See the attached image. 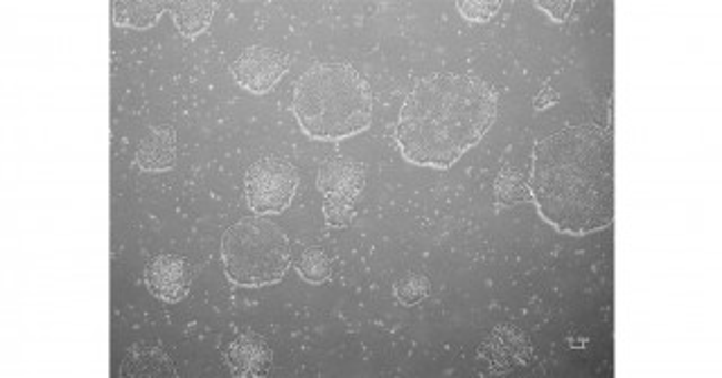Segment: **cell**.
I'll return each mask as SVG.
<instances>
[{
  "label": "cell",
  "instance_id": "obj_1",
  "mask_svg": "<svg viewBox=\"0 0 722 378\" xmlns=\"http://www.w3.org/2000/svg\"><path fill=\"white\" fill-rule=\"evenodd\" d=\"M529 192L555 231L583 237L614 221V137L596 124L564 126L533 149Z\"/></svg>",
  "mask_w": 722,
  "mask_h": 378
},
{
  "label": "cell",
  "instance_id": "obj_2",
  "mask_svg": "<svg viewBox=\"0 0 722 378\" xmlns=\"http://www.w3.org/2000/svg\"><path fill=\"white\" fill-rule=\"evenodd\" d=\"M497 93L477 74L439 72L407 95L395 126L402 156L418 167L450 170L494 124Z\"/></svg>",
  "mask_w": 722,
  "mask_h": 378
},
{
  "label": "cell",
  "instance_id": "obj_3",
  "mask_svg": "<svg viewBox=\"0 0 722 378\" xmlns=\"http://www.w3.org/2000/svg\"><path fill=\"white\" fill-rule=\"evenodd\" d=\"M292 109L310 137L343 140L371 126L373 91L350 63H319L299 80Z\"/></svg>",
  "mask_w": 722,
  "mask_h": 378
},
{
  "label": "cell",
  "instance_id": "obj_4",
  "mask_svg": "<svg viewBox=\"0 0 722 378\" xmlns=\"http://www.w3.org/2000/svg\"><path fill=\"white\" fill-rule=\"evenodd\" d=\"M222 262L227 277L244 288H260L284 277L292 264V244L275 223L249 216L224 233Z\"/></svg>",
  "mask_w": 722,
  "mask_h": 378
},
{
  "label": "cell",
  "instance_id": "obj_5",
  "mask_svg": "<svg viewBox=\"0 0 722 378\" xmlns=\"http://www.w3.org/2000/svg\"><path fill=\"white\" fill-rule=\"evenodd\" d=\"M297 187L299 172L284 159L267 156L247 170V201L258 216L284 212L294 201Z\"/></svg>",
  "mask_w": 722,
  "mask_h": 378
},
{
  "label": "cell",
  "instance_id": "obj_6",
  "mask_svg": "<svg viewBox=\"0 0 722 378\" xmlns=\"http://www.w3.org/2000/svg\"><path fill=\"white\" fill-rule=\"evenodd\" d=\"M289 70V59L284 52L267 45L247 48L233 63L235 82L249 93H269Z\"/></svg>",
  "mask_w": 722,
  "mask_h": 378
},
{
  "label": "cell",
  "instance_id": "obj_7",
  "mask_svg": "<svg viewBox=\"0 0 722 378\" xmlns=\"http://www.w3.org/2000/svg\"><path fill=\"white\" fill-rule=\"evenodd\" d=\"M144 286L157 299L172 305V302L188 297L192 286V268L183 257L159 255L144 268Z\"/></svg>",
  "mask_w": 722,
  "mask_h": 378
},
{
  "label": "cell",
  "instance_id": "obj_8",
  "mask_svg": "<svg viewBox=\"0 0 722 378\" xmlns=\"http://www.w3.org/2000/svg\"><path fill=\"white\" fill-rule=\"evenodd\" d=\"M227 365L233 376L240 378H264L273 367V351L269 343L255 334L244 331L227 349Z\"/></svg>",
  "mask_w": 722,
  "mask_h": 378
},
{
  "label": "cell",
  "instance_id": "obj_9",
  "mask_svg": "<svg viewBox=\"0 0 722 378\" xmlns=\"http://www.w3.org/2000/svg\"><path fill=\"white\" fill-rule=\"evenodd\" d=\"M481 360H488L490 374L513 371L518 365H527L531 358L529 338L515 327H499L490 340L481 347Z\"/></svg>",
  "mask_w": 722,
  "mask_h": 378
},
{
  "label": "cell",
  "instance_id": "obj_10",
  "mask_svg": "<svg viewBox=\"0 0 722 378\" xmlns=\"http://www.w3.org/2000/svg\"><path fill=\"white\" fill-rule=\"evenodd\" d=\"M177 163V133L172 126H154L136 149V165L142 172H168Z\"/></svg>",
  "mask_w": 722,
  "mask_h": 378
},
{
  "label": "cell",
  "instance_id": "obj_11",
  "mask_svg": "<svg viewBox=\"0 0 722 378\" xmlns=\"http://www.w3.org/2000/svg\"><path fill=\"white\" fill-rule=\"evenodd\" d=\"M367 185V167L343 161V159H332L321 165L317 187L323 194H345L357 198Z\"/></svg>",
  "mask_w": 722,
  "mask_h": 378
},
{
  "label": "cell",
  "instance_id": "obj_12",
  "mask_svg": "<svg viewBox=\"0 0 722 378\" xmlns=\"http://www.w3.org/2000/svg\"><path fill=\"white\" fill-rule=\"evenodd\" d=\"M120 376H131V378H174L177 369L172 358L161 349L152 345H133L129 347L122 365H120Z\"/></svg>",
  "mask_w": 722,
  "mask_h": 378
},
{
  "label": "cell",
  "instance_id": "obj_13",
  "mask_svg": "<svg viewBox=\"0 0 722 378\" xmlns=\"http://www.w3.org/2000/svg\"><path fill=\"white\" fill-rule=\"evenodd\" d=\"M166 10L168 3H154V0H113L111 3L113 23L133 30L152 28Z\"/></svg>",
  "mask_w": 722,
  "mask_h": 378
},
{
  "label": "cell",
  "instance_id": "obj_14",
  "mask_svg": "<svg viewBox=\"0 0 722 378\" xmlns=\"http://www.w3.org/2000/svg\"><path fill=\"white\" fill-rule=\"evenodd\" d=\"M168 10L179 32L188 39H194L208 30L217 3H210V0H183V3H168Z\"/></svg>",
  "mask_w": 722,
  "mask_h": 378
},
{
  "label": "cell",
  "instance_id": "obj_15",
  "mask_svg": "<svg viewBox=\"0 0 722 378\" xmlns=\"http://www.w3.org/2000/svg\"><path fill=\"white\" fill-rule=\"evenodd\" d=\"M529 183H524L522 174L513 167H505L499 172L494 181V203L497 207H511L522 203L529 196Z\"/></svg>",
  "mask_w": 722,
  "mask_h": 378
},
{
  "label": "cell",
  "instance_id": "obj_16",
  "mask_svg": "<svg viewBox=\"0 0 722 378\" xmlns=\"http://www.w3.org/2000/svg\"><path fill=\"white\" fill-rule=\"evenodd\" d=\"M301 279L308 284H325L332 277V262L321 248H308L294 262Z\"/></svg>",
  "mask_w": 722,
  "mask_h": 378
},
{
  "label": "cell",
  "instance_id": "obj_17",
  "mask_svg": "<svg viewBox=\"0 0 722 378\" xmlns=\"http://www.w3.org/2000/svg\"><path fill=\"white\" fill-rule=\"evenodd\" d=\"M323 214L332 228H348L354 218V198L345 194H325Z\"/></svg>",
  "mask_w": 722,
  "mask_h": 378
},
{
  "label": "cell",
  "instance_id": "obj_18",
  "mask_svg": "<svg viewBox=\"0 0 722 378\" xmlns=\"http://www.w3.org/2000/svg\"><path fill=\"white\" fill-rule=\"evenodd\" d=\"M429 279L424 275H404L402 279L395 282V295L402 302L404 307H415L429 295Z\"/></svg>",
  "mask_w": 722,
  "mask_h": 378
},
{
  "label": "cell",
  "instance_id": "obj_19",
  "mask_svg": "<svg viewBox=\"0 0 722 378\" xmlns=\"http://www.w3.org/2000/svg\"><path fill=\"white\" fill-rule=\"evenodd\" d=\"M457 8L463 19H468L472 23H485L488 19H492L497 14L501 3L499 0H492V3H488V0H459Z\"/></svg>",
  "mask_w": 722,
  "mask_h": 378
},
{
  "label": "cell",
  "instance_id": "obj_20",
  "mask_svg": "<svg viewBox=\"0 0 722 378\" xmlns=\"http://www.w3.org/2000/svg\"><path fill=\"white\" fill-rule=\"evenodd\" d=\"M540 10H544L555 23H562V21H566V17H569V12H571V8H573V3H571V0H564V3H558V0H555V3H551V0H538V3H535Z\"/></svg>",
  "mask_w": 722,
  "mask_h": 378
},
{
  "label": "cell",
  "instance_id": "obj_21",
  "mask_svg": "<svg viewBox=\"0 0 722 378\" xmlns=\"http://www.w3.org/2000/svg\"><path fill=\"white\" fill-rule=\"evenodd\" d=\"M558 102V93L551 89V86H544V91L538 95V100H535V111H542V109H549V106H553Z\"/></svg>",
  "mask_w": 722,
  "mask_h": 378
}]
</instances>
